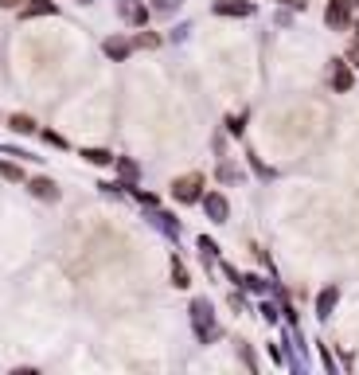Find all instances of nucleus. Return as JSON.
I'll list each match as a JSON object with an SVG mask.
<instances>
[{"mask_svg":"<svg viewBox=\"0 0 359 375\" xmlns=\"http://www.w3.org/2000/svg\"><path fill=\"white\" fill-rule=\"evenodd\" d=\"M8 125H12L16 133H36V121L28 118V114H16V118L8 121Z\"/></svg>","mask_w":359,"mask_h":375,"instance_id":"nucleus-9","label":"nucleus"},{"mask_svg":"<svg viewBox=\"0 0 359 375\" xmlns=\"http://www.w3.org/2000/svg\"><path fill=\"white\" fill-rule=\"evenodd\" d=\"M172 278H176V286H188V274H184V266H180V262L172 266Z\"/></svg>","mask_w":359,"mask_h":375,"instance_id":"nucleus-13","label":"nucleus"},{"mask_svg":"<svg viewBox=\"0 0 359 375\" xmlns=\"http://www.w3.org/2000/svg\"><path fill=\"white\" fill-rule=\"evenodd\" d=\"M55 12V4H51V0H32V4H24V20H32V16H51Z\"/></svg>","mask_w":359,"mask_h":375,"instance_id":"nucleus-6","label":"nucleus"},{"mask_svg":"<svg viewBox=\"0 0 359 375\" xmlns=\"http://www.w3.org/2000/svg\"><path fill=\"white\" fill-rule=\"evenodd\" d=\"M16 4H20V0H0V8H16Z\"/></svg>","mask_w":359,"mask_h":375,"instance_id":"nucleus-16","label":"nucleus"},{"mask_svg":"<svg viewBox=\"0 0 359 375\" xmlns=\"http://www.w3.org/2000/svg\"><path fill=\"white\" fill-rule=\"evenodd\" d=\"M351 59H356V63H359V39H356V47H351Z\"/></svg>","mask_w":359,"mask_h":375,"instance_id":"nucleus-18","label":"nucleus"},{"mask_svg":"<svg viewBox=\"0 0 359 375\" xmlns=\"http://www.w3.org/2000/svg\"><path fill=\"white\" fill-rule=\"evenodd\" d=\"M192 313H195V325H199V332H204V336H211V309H207V301H195Z\"/></svg>","mask_w":359,"mask_h":375,"instance_id":"nucleus-5","label":"nucleus"},{"mask_svg":"<svg viewBox=\"0 0 359 375\" xmlns=\"http://www.w3.org/2000/svg\"><path fill=\"white\" fill-rule=\"evenodd\" d=\"M347 12H351V4L332 0V4H328V24H332V28H344L347 24Z\"/></svg>","mask_w":359,"mask_h":375,"instance_id":"nucleus-3","label":"nucleus"},{"mask_svg":"<svg viewBox=\"0 0 359 375\" xmlns=\"http://www.w3.org/2000/svg\"><path fill=\"white\" fill-rule=\"evenodd\" d=\"M156 4H164V8H176L180 0H156Z\"/></svg>","mask_w":359,"mask_h":375,"instance_id":"nucleus-17","label":"nucleus"},{"mask_svg":"<svg viewBox=\"0 0 359 375\" xmlns=\"http://www.w3.org/2000/svg\"><path fill=\"white\" fill-rule=\"evenodd\" d=\"M32 195H39V200H59V188H55L47 176H36V180H32Z\"/></svg>","mask_w":359,"mask_h":375,"instance_id":"nucleus-4","label":"nucleus"},{"mask_svg":"<svg viewBox=\"0 0 359 375\" xmlns=\"http://www.w3.org/2000/svg\"><path fill=\"white\" fill-rule=\"evenodd\" d=\"M344 4H359V0H344Z\"/></svg>","mask_w":359,"mask_h":375,"instance_id":"nucleus-20","label":"nucleus"},{"mask_svg":"<svg viewBox=\"0 0 359 375\" xmlns=\"http://www.w3.org/2000/svg\"><path fill=\"white\" fill-rule=\"evenodd\" d=\"M156 43H160L156 36H137V47H156Z\"/></svg>","mask_w":359,"mask_h":375,"instance_id":"nucleus-15","label":"nucleus"},{"mask_svg":"<svg viewBox=\"0 0 359 375\" xmlns=\"http://www.w3.org/2000/svg\"><path fill=\"white\" fill-rule=\"evenodd\" d=\"M207 215L215 219V223H223L227 219V200L223 195H207Z\"/></svg>","mask_w":359,"mask_h":375,"instance_id":"nucleus-7","label":"nucleus"},{"mask_svg":"<svg viewBox=\"0 0 359 375\" xmlns=\"http://www.w3.org/2000/svg\"><path fill=\"white\" fill-rule=\"evenodd\" d=\"M83 157L90 160V164H109V160H113V157H109V153H106V149H86Z\"/></svg>","mask_w":359,"mask_h":375,"instance_id":"nucleus-10","label":"nucleus"},{"mask_svg":"<svg viewBox=\"0 0 359 375\" xmlns=\"http://www.w3.org/2000/svg\"><path fill=\"white\" fill-rule=\"evenodd\" d=\"M83 4H90V0H83Z\"/></svg>","mask_w":359,"mask_h":375,"instance_id":"nucleus-21","label":"nucleus"},{"mask_svg":"<svg viewBox=\"0 0 359 375\" xmlns=\"http://www.w3.org/2000/svg\"><path fill=\"white\" fill-rule=\"evenodd\" d=\"M215 12H219V16H250L254 4H246V0H219Z\"/></svg>","mask_w":359,"mask_h":375,"instance_id":"nucleus-2","label":"nucleus"},{"mask_svg":"<svg viewBox=\"0 0 359 375\" xmlns=\"http://www.w3.org/2000/svg\"><path fill=\"white\" fill-rule=\"evenodd\" d=\"M0 176H8V180H20V169H16V164H4V160H0Z\"/></svg>","mask_w":359,"mask_h":375,"instance_id":"nucleus-12","label":"nucleus"},{"mask_svg":"<svg viewBox=\"0 0 359 375\" xmlns=\"http://www.w3.org/2000/svg\"><path fill=\"white\" fill-rule=\"evenodd\" d=\"M199 192H204V176H199V172H192V176H180V180L172 184V195H176L180 204H192V200H199Z\"/></svg>","mask_w":359,"mask_h":375,"instance_id":"nucleus-1","label":"nucleus"},{"mask_svg":"<svg viewBox=\"0 0 359 375\" xmlns=\"http://www.w3.org/2000/svg\"><path fill=\"white\" fill-rule=\"evenodd\" d=\"M106 55L109 59H125V55H129V39H106Z\"/></svg>","mask_w":359,"mask_h":375,"instance_id":"nucleus-8","label":"nucleus"},{"mask_svg":"<svg viewBox=\"0 0 359 375\" xmlns=\"http://www.w3.org/2000/svg\"><path fill=\"white\" fill-rule=\"evenodd\" d=\"M125 16H129L133 24H141V20H144V8H125Z\"/></svg>","mask_w":359,"mask_h":375,"instance_id":"nucleus-14","label":"nucleus"},{"mask_svg":"<svg viewBox=\"0 0 359 375\" xmlns=\"http://www.w3.org/2000/svg\"><path fill=\"white\" fill-rule=\"evenodd\" d=\"M285 4H289V8H301V4H305V0H285Z\"/></svg>","mask_w":359,"mask_h":375,"instance_id":"nucleus-19","label":"nucleus"},{"mask_svg":"<svg viewBox=\"0 0 359 375\" xmlns=\"http://www.w3.org/2000/svg\"><path fill=\"white\" fill-rule=\"evenodd\" d=\"M332 83H336V90H347V86H351V74H347L344 67H336V78H332Z\"/></svg>","mask_w":359,"mask_h":375,"instance_id":"nucleus-11","label":"nucleus"}]
</instances>
